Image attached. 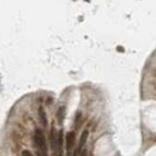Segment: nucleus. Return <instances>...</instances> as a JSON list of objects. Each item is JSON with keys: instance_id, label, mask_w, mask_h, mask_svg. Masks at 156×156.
<instances>
[{"instance_id": "9d476101", "label": "nucleus", "mask_w": 156, "mask_h": 156, "mask_svg": "<svg viewBox=\"0 0 156 156\" xmlns=\"http://www.w3.org/2000/svg\"><path fill=\"white\" fill-rule=\"evenodd\" d=\"M81 156H86V150H85V149H83V151H82Z\"/></svg>"}, {"instance_id": "39448f33", "label": "nucleus", "mask_w": 156, "mask_h": 156, "mask_svg": "<svg viewBox=\"0 0 156 156\" xmlns=\"http://www.w3.org/2000/svg\"><path fill=\"white\" fill-rule=\"evenodd\" d=\"M38 116H40L41 124L46 127V126H47V116H46V112H45V109H43L42 106L38 107Z\"/></svg>"}, {"instance_id": "7ed1b4c3", "label": "nucleus", "mask_w": 156, "mask_h": 156, "mask_svg": "<svg viewBox=\"0 0 156 156\" xmlns=\"http://www.w3.org/2000/svg\"><path fill=\"white\" fill-rule=\"evenodd\" d=\"M88 134H89L88 130H84V131H83V133H82V136H81L79 144H78V147H77V149H76L75 155H73V156H81V154H82V151H83L82 149H83L84 144L86 143V139H88Z\"/></svg>"}, {"instance_id": "423d86ee", "label": "nucleus", "mask_w": 156, "mask_h": 156, "mask_svg": "<svg viewBox=\"0 0 156 156\" xmlns=\"http://www.w3.org/2000/svg\"><path fill=\"white\" fill-rule=\"evenodd\" d=\"M59 134V150H58V156H61V153H63V143H64V131L60 130L58 132Z\"/></svg>"}, {"instance_id": "f257e3e1", "label": "nucleus", "mask_w": 156, "mask_h": 156, "mask_svg": "<svg viewBox=\"0 0 156 156\" xmlns=\"http://www.w3.org/2000/svg\"><path fill=\"white\" fill-rule=\"evenodd\" d=\"M34 145L36 148L37 156H48L46 138H45V134L41 129H36L34 132Z\"/></svg>"}, {"instance_id": "6e6552de", "label": "nucleus", "mask_w": 156, "mask_h": 156, "mask_svg": "<svg viewBox=\"0 0 156 156\" xmlns=\"http://www.w3.org/2000/svg\"><path fill=\"white\" fill-rule=\"evenodd\" d=\"M79 123H81V113H77V116H76V127L77 129L79 127Z\"/></svg>"}, {"instance_id": "f03ea898", "label": "nucleus", "mask_w": 156, "mask_h": 156, "mask_svg": "<svg viewBox=\"0 0 156 156\" xmlns=\"http://www.w3.org/2000/svg\"><path fill=\"white\" fill-rule=\"evenodd\" d=\"M49 139H51V145L53 153L58 156V150H59V134H56L54 125L51 127V134H49Z\"/></svg>"}, {"instance_id": "0eeeda50", "label": "nucleus", "mask_w": 156, "mask_h": 156, "mask_svg": "<svg viewBox=\"0 0 156 156\" xmlns=\"http://www.w3.org/2000/svg\"><path fill=\"white\" fill-rule=\"evenodd\" d=\"M64 115H65V107H60L58 109V113H56V118H58V121L59 124H63V120H64Z\"/></svg>"}, {"instance_id": "1a4fd4ad", "label": "nucleus", "mask_w": 156, "mask_h": 156, "mask_svg": "<svg viewBox=\"0 0 156 156\" xmlns=\"http://www.w3.org/2000/svg\"><path fill=\"white\" fill-rule=\"evenodd\" d=\"M22 156H33V154L29 151V150H24V151L22 153Z\"/></svg>"}, {"instance_id": "20e7f679", "label": "nucleus", "mask_w": 156, "mask_h": 156, "mask_svg": "<svg viewBox=\"0 0 156 156\" xmlns=\"http://www.w3.org/2000/svg\"><path fill=\"white\" fill-rule=\"evenodd\" d=\"M75 138H76V134L73 131L69 132L66 134V150H67V156L71 155V150L75 145Z\"/></svg>"}]
</instances>
